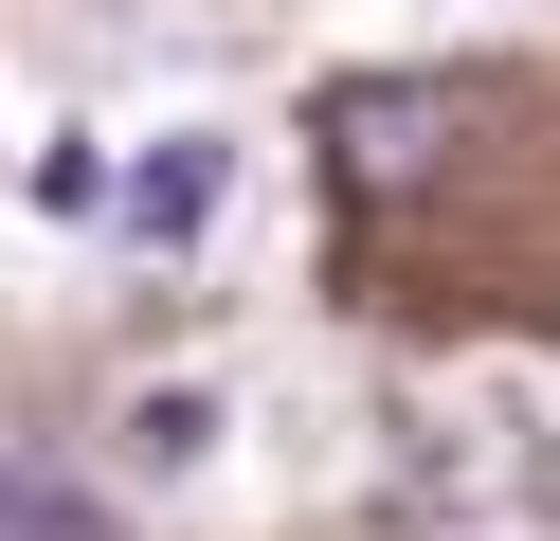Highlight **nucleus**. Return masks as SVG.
<instances>
[{
    "instance_id": "nucleus-1",
    "label": "nucleus",
    "mask_w": 560,
    "mask_h": 541,
    "mask_svg": "<svg viewBox=\"0 0 560 541\" xmlns=\"http://www.w3.org/2000/svg\"><path fill=\"white\" fill-rule=\"evenodd\" d=\"M218 199H235V144H218V127H163V144H127V163H109V216H127L145 252H199V235H218Z\"/></svg>"
},
{
    "instance_id": "nucleus-2",
    "label": "nucleus",
    "mask_w": 560,
    "mask_h": 541,
    "mask_svg": "<svg viewBox=\"0 0 560 541\" xmlns=\"http://www.w3.org/2000/svg\"><path fill=\"white\" fill-rule=\"evenodd\" d=\"M109 433H127V469H199V451H218V379H145Z\"/></svg>"
},
{
    "instance_id": "nucleus-3",
    "label": "nucleus",
    "mask_w": 560,
    "mask_h": 541,
    "mask_svg": "<svg viewBox=\"0 0 560 541\" xmlns=\"http://www.w3.org/2000/svg\"><path fill=\"white\" fill-rule=\"evenodd\" d=\"M0 541H109V505H91L73 469H37V451H0Z\"/></svg>"
},
{
    "instance_id": "nucleus-4",
    "label": "nucleus",
    "mask_w": 560,
    "mask_h": 541,
    "mask_svg": "<svg viewBox=\"0 0 560 541\" xmlns=\"http://www.w3.org/2000/svg\"><path fill=\"white\" fill-rule=\"evenodd\" d=\"M37 199L55 216H109V144H37Z\"/></svg>"
}]
</instances>
